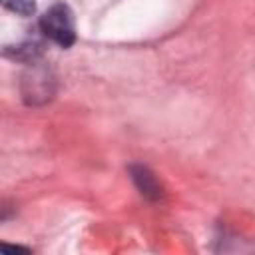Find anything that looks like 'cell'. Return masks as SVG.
Returning <instances> with one entry per match:
<instances>
[{"instance_id": "6da1fadb", "label": "cell", "mask_w": 255, "mask_h": 255, "mask_svg": "<svg viewBox=\"0 0 255 255\" xmlns=\"http://www.w3.org/2000/svg\"><path fill=\"white\" fill-rule=\"evenodd\" d=\"M40 30L46 38L62 48H70L76 42V22L74 12L68 4L56 2L52 4L40 18Z\"/></svg>"}, {"instance_id": "7a4b0ae2", "label": "cell", "mask_w": 255, "mask_h": 255, "mask_svg": "<svg viewBox=\"0 0 255 255\" xmlns=\"http://www.w3.org/2000/svg\"><path fill=\"white\" fill-rule=\"evenodd\" d=\"M129 173H131V179L133 183L137 185V189L141 191V195L149 197V199H159L161 191H159V183L155 181L153 173L143 167V165H131L129 167Z\"/></svg>"}, {"instance_id": "3957f363", "label": "cell", "mask_w": 255, "mask_h": 255, "mask_svg": "<svg viewBox=\"0 0 255 255\" xmlns=\"http://www.w3.org/2000/svg\"><path fill=\"white\" fill-rule=\"evenodd\" d=\"M2 4L18 16H32L36 12V0H2Z\"/></svg>"}]
</instances>
